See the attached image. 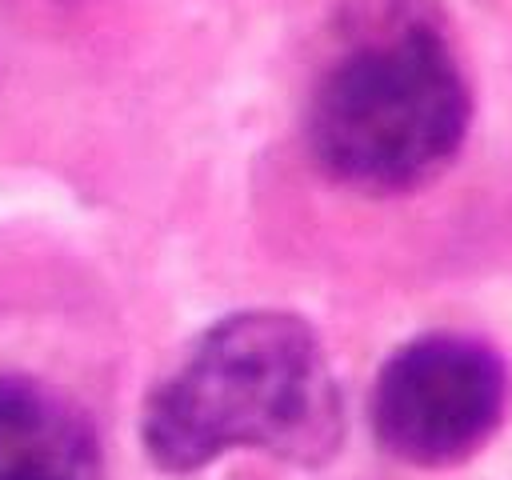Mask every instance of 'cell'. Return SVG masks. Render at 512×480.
Segmentation results:
<instances>
[{
  "label": "cell",
  "instance_id": "3957f363",
  "mask_svg": "<svg viewBox=\"0 0 512 480\" xmlns=\"http://www.w3.org/2000/svg\"><path fill=\"white\" fill-rule=\"evenodd\" d=\"M512 408V368L472 332H420L388 352L368 392L376 444L408 468H456L488 448Z\"/></svg>",
  "mask_w": 512,
  "mask_h": 480
},
{
  "label": "cell",
  "instance_id": "277c9868",
  "mask_svg": "<svg viewBox=\"0 0 512 480\" xmlns=\"http://www.w3.org/2000/svg\"><path fill=\"white\" fill-rule=\"evenodd\" d=\"M100 436L64 392L0 372V480H100Z\"/></svg>",
  "mask_w": 512,
  "mask_h": 480
},
{
  "label": "cell",
  "instance_id": "7a4b0ae2",
  "mask_svg": "<svg viewBox=\"0 0 512 480\" xmlns=\"http://www.w3.org/2000/svg\"><path fill=\"white\" fill-rule=\"evenodd\" d=\"M140 444L168 476H192L228 452L328 464L344 444V392L320 332L284 308L208 324L148 388Z\"/></svg>",
  "mask_w": 512,
  "mask_h": 480
},
{
  "label": "cell",
  "instance_id": "6da1fadb",
  "mask_svg": "<svg viewBox=\"0 0 512 480\" xmlns=\"http://www.w3.org/2000/svg\"><path fill=\"white\" fill-rule=\"evenodd\" d=\"M472 128V80L440 0H356L308 88L316 168L364 196H400L452 168Z\"/></svg>",
  "mask_w": 512,
  "mask_h": 480
}]
</instances>
